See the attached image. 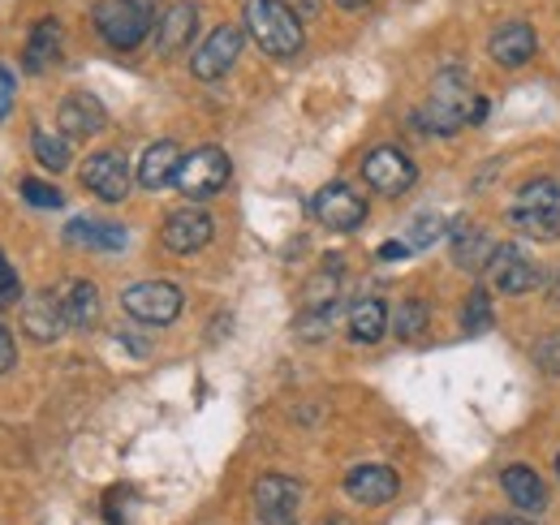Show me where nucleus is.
Wrapping results in <instances>:
<instances>
[{"label": "nucleus", "instance_id": "obj_25", "mask_svg": "<svg viewBox=\"0 0 560 525\" xmlns=\"http://www.w3.org/2000/svg\"><path fill=\"white\" fill-rule=\"evenodd\" d=\"M388 331V306L380 298H362L350 306V336L358 345H375Z\"/></svg>", "mask_w": 560, "mask_h": 525}, {"label": "nucleus", "instance_id": "obj_11", "mask_svg": "<svg viewBox=\"0 0 560 525\" xmlns=\"http://www.w3.org/2000/svg\"><path fill=\"white\" fill-rule=\"evenodd\" d=\"M82 186L100 202H121L130 195V164L121 151H95L86 164H82Z\"/></svg>", "mask_w": 560, "mask_h": 525}, {"label": "nucleus", "instance_id": "obj_19", "mask_svg": "<svg viewBox=\"0 0 560 525\" xmlns=\"http://www.w3.org/2000/svg\"><path fill=\"white\" fill-rule=\"evenodd\" d=\"M66 242L82 246V250H95V255H117V250H126L130 233L121 224H113V220L78 215V220H70V229H66Z\"/></svg>", "mask_w": 560, "mask_h": 525}, {"label": "nucleus", "instance_id": "obj_28", "mask_svg": "<svg viewBox=\"0 0 560 525\" xmlns=\"http://www.w3.org/2000/svg\"><path fill=\"white\" fill-rule=\"evenodd\" d=\"M462 324L466 331H488L491 328V302L483 289H475L470 293V302H466V311H462Z\"/></svg>", "mask_w": 560, "mask_h": 525}, {"label": "nucleus", "instance_id": "obj_10", "mask_svg": "<svg viewBox=\"0 0 560 525\" xmlns=\"http://www.w3.org/2000/svg\"><path fill=\"white\" fill-rule=\"evenodd\" d=\"M242 31L237 26H215L208 39L195 48V57H190V73L199 78V82H220L229 69L237 66V57H242Z\"/></svg>", "mask_w": 560, "mask_h": 525}, {"label": "nucleus", "instance_id": "obj_37", "mask_svg": "<svg viewBox=\"0 0 560 525\" xmlns=\"http://www.w3.org/2000/svg\"><path fill=\"white\" fill-rule=\"evenodd\" d=\"M255 525H298V517H255Z\"/></svg>", "mask_w": 560, "mask_h": 525}, {"label": "nucleus", "instance_id": "obj_23", "mask_svg": "<svg viewBox=\"0 0 560 525\" xmlns=\"http://www.w3.org/2000/svg\"><path fill=\"white\" fill-rule=\"evenodd\" d=\"M61 306H66L70 328L91 331L100 324V289H95L91 280H70V284L61 289Z\"/></svg>", "mask_w": 560, "mask_h": 525}, {"label": "nucleus", "instance_id": "obj_12", "mask_svg": "<svg viewBox=\"0 0 560 525\" xmlns=\"http://www.w3.org/2000/svg\"><path fill=\"white\" fill-rule=\"evenodd\" d=\"M488 280H491V289H500V293H509V298H522V293L539 289L544 271H539V262L526 259L517 246H495V255H491V262H488Z\"/></svg>", "mask_w": 560, "mask_h": 525}, {"label": "nucleus", "instance_id": "obj_35", "mask_svg": "<svg viewBox=\"0 0 560 525\" xmlns=\"http://www.w3.org/2000/svg\"><path fill=\"white\" fill-rule=\"evenodd\" d=\"M380 259H388V262L410 259V242H384V246H380Z\"/></svg>", "mask_w": 560, "mask_h": 525}, {"label": "nucleus", "instance_id": "obj_18", "mask_svg": "<svg viewBox=\"0 0 560 525\" xmlns=\"http://www.w3.org/2000/svg\"><path fill=\"white\" fill-rule=\"evenodd\" d=\"M488 52L495 66L504 69H522L535 52H539V39H535V31L526 26V22H504V26H495L488 39Z\"/></svg>", "mask_w": 560, "mask_h": 525}, {"label": "nucleus", "instance_id": "obj_6", "mask_svg": "<svg viewBox=\"0 0 560 525\" xmlns=\"http://www.w3.org/2000/svg\"><path fill=\"white\" fill-rule=\"evenodd\" d=\"M229 177H233V164H229V155L220 151V147H199V151H190L186 160H182V168H177V190L190 198V202H203V198H215L224 186H229Z\"/></svg>", "mask_w": 560, "mask_h": 525}, {"label": "nucleus", "instance_id": "obj_32", "mask_svg": "<svg viewBox=\"0 0 560 525\" xmlns=\"http://www.w3.org/2000/svg\"><path fill=\"white\" fill-rule=\"evenodd\" d=\"M535 366H544L548 375H560V336H548L535 345Z\"/></svg>", "mask_w": 560, "mask_h": 525}, {"label": "nucleus", "instance_id": "obj_13", "mask_svg": "<svg viewBox=\"0 0 560 525\" xmlns=\"http://www.w3.org/2000/svg\"><path fill=\"white\" fill-rule=\"evenodd\" d=\"M66 328H70V319H66L61 293L39 289V293H31V298L22 302V331H26L35 345H52V340H61Z\"/></svg>", "mask_w": 560, "mask_h": 525}, {"label": "nucleus", "instance_id": "obj_17", "mask_svg": "<svg viewBox=\"0 0 560 525\" xmlns=\"http://www.w3.org/2000/svg\"><path fill=\"white\" fill-rule=\"evenodd\" d=\"M302 509V482L284 474H264L255 482V517H298Z\"/></svg>", "mask_w": 560, "mask_h": 525}, {"label": "nucleus", "instance_id": "obj_29", "mask_svg": "<svg viewBox=\"0 0 560 525\" xmlns=\"http://www.w3.org/2000/svg\"><path fill=\"white\" fill-rule=\"evenodd\" d=\"M13 302H22V276H18V267L4 259V250H0V311L13 306Z\"/></svg>", "mask_w": 560, "mask_h": 525}, {"label": "nucleus", "instance_id": "obj_41", "mask_svg": "<svg viewBox=\"0 0 560 525\" xmlns=\"http://www.w3.org/2000/svg\"><path fill=\"white\" fill-rule=\"evenodd\" d=\"M557 474H560V457H557Z\"/></svg>", "mask_w": 560, "mask_h": 525}, {"label": "nucleus", "instance_id": "obj_36", "mask_svg": "<svg viewBox=\"0 0 560 525\" xmlns=\"http://www.w3.org/2000/svg\"><path fill=\"white\" fill-rule=\"evenodd\" d=\"M483 525H535V522H526V517H500V513H495V517H488Z\"/></svg>", "mask_w": 560, "mask_h": 525}, {"label": "nucleus", "instance_id": "obj_31", "mask_svg": "<svg viewBox=\"0 0 560 525\" xmlns=\"http://www.w3.org/2000/svg\"><path fill=\"white\" fill-rule=\"evenodd\" d=\"M22 198H26V202H35V207H61V202H66L57 186L35 182V177H26V182H22Z\"/></svg>", "mask_w": 560, "mask_h": 525}, {"label": "nucleus", "instance_id": "obj_16", "mask_svg": "<svg viewBox=\"0 0 560 525\" xmlns=\"http://www.w3.org/2000/svg\"><path fill=\"white\" fill-rule=\"evenodd\" d=\"M195 31H199V4H190V0L168 4L160 13V22H155V48H160V57H173V52L190 48Z\"/></svg>", "mask_w": 560, "mask_h": 525}, {"label": "nucleus", "instance_id": "obj_4", "mask_svg": "<svg viewBox=\"0 0 560 525\" xmlns=\"http://www.w3.org/2000/svg\"><path fill=\"white\" fill-rule=\"evenodd\" d=\"M151 13L155 9H147L139 0H100L95 4V31L104 35V44L130 52L151 35Z\"/></svg>", "mask_w": 560, "mask_h": 525}, {"label": "nucleus", "instance_id": "obj_20", "mask_svg": "<svg viewBox=\"0 0 560 525\" xmlns=\"http://www.w3.org/2000/svg\"><path fill=\"white\" fill-rule=\"evenodd\" d=\"M182 160H186V155H182V147H177V142H168V138L151 142L139 160V186L142 190H168V186L177 182Z\"/></svg>", "mask_w": 560, "mask_h": 525}, {"label": "nucleus", "instance_id": "obj_33", "mask_svg": "<svg viewBox=\"0 0 560 525\" xmlns=\"http://www.w3.org/2000/svg\"><path fill=\"white\" fill-rule=\"evenodd\" d=\"M18 366V345H13V331L0 324V375H9Z\"/></svg>", "mask_w": 560, "mask_h": 525}, {"label": "nucleus", "instance_id": "obj_8", "mask_svg": "<svg viewBox=\"0 0 560 525\" xmlns=\"http://www.w3.org/2000/svg\"><path fill=\"white\" fill-rule=\"evenodd\" d=\"M311 215L332 233H353V229L366 224V198L346 182H328L319 195L311 198Z\"/></svg>", "mask_w": 560, "mask_h": 525}, {"label": "nucleus", "instance_id": "obj_1", "mask_svg": "<svg viewBox=\"0 0 560 525\" xmlns=\"http://www.w3.org/2000/svg\"><path fill=\"white\" fill-rule=\"evenodd\" d=\"M475 86L470 73L457 66H444L431 82V100L415 113V126L427 133H457L470 121V104H475Z\"/></svg>", "mask_w": 560, "mask_h": 525}, {"label": "nucleus", "instance_id": "obj_7", "mask_svg": "<svg viewBox=\"0 0 560 525\" xmlns=\"http://www.w3.org/2000/svg\"><path fill=\"white\" fill-rule=\"evenodd\" d=\"M362 182H366L375 195L401 198L415 190L419 168H415V160H410L401 147H375V151H366V160H362Z\"/></svg>", "mask_w": 560, "mask_h": 525}, {"label": "nucleus", "instance_id": "obj_34", "mask_svg": "<svg viewBox=\"0 0 560 525\" xmlns=\"http://www.w3.org/2000/svg\"><path fill=\"white\" fill-rule=\"evenodd\" d=\"M13 91H18V82H13V73L0 66V117L13 108Z\"/></svg>", "mask_w": 560, "mask_h": 525}, {"label": "nucleus", "instance_id": "obj_38", "mask_svg": "<svg viewBox=\"0 0 560 525\" xmlns=\"http://www.w3.org/2000/svg\"><path fill=\"white\" fill-rule=\"evenodd\" d=\"M319 525H353L350 517H341V513H332V517H319Z\"/></svg>", "mask_w": 560, "mask_h": 525}, {"label": "nucleus", "instance_id": "obj_2", "mask_svg": "<svg viewBox=\"0 0 560 525\" xmlns=\"http://www.w3.org/2000/svg\"><path fill=\"white\" fill-rule=\"evenodd\" d=\"M246 35L268 57H298L302 52V22L284 0H246L242 4Z\"/></svg>", "mask_w": 560, "mask_h": 525}, {"label": "nucleus", "instance_id": "obj_40", "mask_svg": "<svg viewBox=\"0 0 560 525\" xmlns=\"http://www.w3.org/2000/svg\"><path fill=\"white\" fill-rule=\"evenodd\" d=\"M552 302H560V276H557V289H552Z\"/></svg>", "mask_w": 560, "mask_h": 525}, {"label": "nucleus", "instance_id": "obj_26", "mask_svg": "<svg viewBox=\"0 0 560 525\" xmlns=\"http://www.w3.org/2000/svg\"><path fill=\"white\" fill-rule=\"evenodd\" d=\"M427 324H431V306L419 302V298H406V302L388 315V328H393L397 340H419L422 331H427Z\"/></svg>", "mask_w": 560, "mask_h": 525}, {"label": "nucleus", "instance_id": "obj_21", "mask_svg": "<svg viewBox=\"0 0 560 525\" xmlns=\"http://www.w3.org/2000/svg\"><path fill=\"white\" fill-rule=\"evenodd\" d=\"M500 487H504V495H509V504L517 513H544L548 509V482L535 469H526V465L504 469L500 474Z\"/></svg>", "mask_w": 560, "mask_h": 525}, {"label": "nucleus", "instance_id": "obj_27", "mask_svg": "<svg viewBox=\"0 0 560 525\" xmlns=\"http://www.w3.org/2000/svg\"><path fill=\"white\" fill-rule=\"evenodd\" d=\"M31 151H35V160H39L48 173L70 168V138H66V133L35 130V133H31Z\"/></svg>", "mask_w": 560, "mask_h": 525}, {"label": "nucleus", "instance_id": "obj_24", "mask_svg": "<svg viewBox=\"0 0 560 525\" xmlns=\"http://www.w3.org/2000/svg\"><path fill=\"white\" fill-rule=\"evenodd\" d=\"M61 48H66V31H61V22H39L35 31H31V39H26V69L31 73H44L48 66H57L61 61Z\"/></svg>", "mask_w": 560, "mask_h": 525}, {"label": "nucleus", "instance_id": "obj_3", "mask_svg": "<svg viewBox=\"0 0 560 525\" xmlns=\"http://www.w3.org/2000/svg\"><path fill=\"white\" fill-rule=\"evenodd\" d=\"M509 224L522 233V237H535V242H548L557 237L560 229V186L557 182H526L513 202H509Z\"/></svg>", "mask_w": 560, "mask_h": 525}, {"label": "nucleus", "instance_id": "obj_9", "mask_svg": "<svg viewBox=\"0 0 560 525\" xmlns=\"http://www.w3.org/2000/svg\"><path fill=\"white\" fill-rule=\"evenodd\" d=\"M211 233H215V224H211V215L203 207H177V211H168L164 215V229H160V242H164V250L168 255H199L203 246L211 242Z\"/></svg>", "mask_w": 560, "mask_h": 525}, {"label": "nucleus", "instance_id": "obj_39", "mask_svg": "<svg viewBox=\"0 0 560 525\" xmlns=\"http://www.w3.org/2000/svg\"><path fill=\"white\" fill-rule=\"evenodd\" d=\"M341 9H362V4H371V0H337Z\"/></svg>", "mask_w": 560, "mask_h": 525}, {"label": "nucleus", "instance_id": "obj_14", "mask_svg": "<svg viewBox=\"0 0 560 525\" xmlns=\"http://www.w3.org/2000/svg\"><path fill=\"white\" fill-rule=\"evenodd\" d=\"M397 491H401V478L388 465H358L346 474V495L362 509H384L397 500Z\"/></svg>", "mask_w": 560, "mask_h": 525}, {"label": "nucleus", "instance_id": "obj_30", "mask_svg": "<svg viewBox=\"0 0 560 525\" xmlns=\"http://www.w3.org/2000/svg\"><path fill=\"white\" fill-rule=\"evenodd\" d=\"M440 233H444V220H440V215H431V211H422V215H415L410 246H435V242H440Z\"/></svg>", "mask_w": 560, "mask_h": 525}, {"label": "nucleus", "instance_id": "obj_15", "mask_svg": "<svg viewBox=\"0 0 560 525\" xmlns=\"http://www.w3.org/2000/svg\"><path fill=\"white\" fill-rule=\"evenodd\" d=\"M57 126H61L66 138H95L108 126V113H104V104L91 91H73L57 108Z\"/></svg>", "mask_w": 560, "mask_h": 525}, {"label": "nucleus", "instance_id": "obj_5", "mask_svg": "<svg viewBox=\"0 0 560 525\" xmlns=\"http://www.w3.org/2000/svg\"><path fill=\"white\" fill-rule=\"evenodd\" d=\"M121 306H126L130 319H139L147 328H168L182 315L186 298H182V289L173 280H139V284H130L121 293Z\"/></svg>", "mask_w": 560, "mask_h": 525}, {"label": "nucleus", "instance_id": "obj_22", "mask_svg": "<svg viewBox=\"0 0 560 525\" xmlns=\"http://www.w3.org/2000/svg\"><path fill=\"white\" fill-rule=\"evenodd\" d=\"M491 255H495V242L483 229H470L466 220L453 229V259L462 271H488Z\"/></svg>", "mask_w": 560, "mask_h": 525}]
</instances>
